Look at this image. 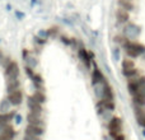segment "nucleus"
<instances>
[{
    "instance_id": "393cba45",
    "label": "nucleus",
    "mask_w": 145,
    "mask_h": 140,
    "mask_svg": "<svg viewBox=\"0 0 145 140\" xmlns=\"http://www.w3.org/2000/svg\"><path fill=\"white\" fill-rule=\"evenodd\" d=\"M101 105L103 106V108L105 110H108V111H115L116 110V103L115 101H103V99H99Z\"/></svg>"
},
{
    "instance_id": "b1692460",
    "label": "nucleus",
    "mask_w": 145,
    "mask_h": 140,
    "mask_svg": "<svg viewBox=\"0 0 145 140\" xmlns=\"http://www.w3.org/2000/svg\"><path fill=\"white\" fill-rule=\"evenodd\" d=\"M118 7L126 9L127 12L134 10V3L131 0H118Z\"/></svg>"
},
{
    "instance_id": "aec40b11",
    "label": "nucleus",
    "mask_w": 145,
    "mask_h": 140,
    "mask_svg": "<svg viewBox=\"0 0 145 140\" xmlns=\"http://www.w3.org/2000/svg\"><path fill=\"white\" fill-rule=\"evenodd\" d=\"M127 90H129V93H130L131 97L139 93V85H138V82H136V79L129 80V82H127Z\"/></svg>"
},
{
    "instance_id": "4468645a",
    "label": "nucleus",
    "mask_w": 145,
    "mask_h": 140,
    "mask_svg": "<svg viewBox=\"0 0 145 140\" xmlns=\"http://www.w3.org/2000/svg\"><path fill=\"white\" fill-rule=\"evenodd\" d=\"M0 135L4 136V138H7V139L14 140L15 136H17V130L14 129V126H13L12 124H9V125L4 126V128L0 130Z\"/></svg>"
},
{
    "instance_id": "58836bf2",
    "label": "nucleus",
    "mask_w": 145,
    "mask_h": 140,
    "mask_svg": "<svg viewBox=\"0 0 145 140\" xmlns=\"http://www.w3.org/2000/svg\"><path fill=\"white\" fill-rule=\"evenodd\" d=\"M141 133H143V136L145 138V129H143V131H141Z\"/></svg>"
},
{
    "instance_id": "2eb2a0df",
    "label": "nucleus",
    "mask_w": 145,
    "mask_h": 140,
    "mask_svg": "<svg viewBox=\"0 0 145 140\" xmlns=\"http://www.w3.org/2000/svg\"><path fill=\"white\" fill-rule=\"evenodd\" d=\"M103 101H115V93H113V88L110 85L108 80L105 82V88H103Z\"/></svg>"
},
{
    "instance_id": "dca6fc26",
    "label": "nucleus",
    "mask_w": 145,
    "mask_h": 140,
    "mask_svg": "<svg viewBox=\"0 0 145 140\" xmlns=\"http://www.w3.org/2000/svg\"><path fill=\"white\" fill-rule=\"evenodd\" d=\"M31 80H32V84L35 87V90H45V88H43V78L40 73L36 71L35 75L31 78Z\"/></svg>"
},
{
    "instance_id": "20e7f679",
    "label": "nucleus",
    "mask_w": 145,
    "mask_h": 140,
    "mask_svg": "<svg viewBox=\"0 0 145 140\" xmlns=\"http://www.w3.org/2000/svg\"><path fill=\"white\" fill-rule=\"evenodd\" d=\"M46 126L42 125H29L27 124L24 129V135H31V136H37V138H42L45 135Z\"/></svg>"
},
{
    "instance_id": "9d476101",
    "label": "nucleus",
    "mask_w": 145,
    "mask_h": 140,
    "mask_svg": "<svg viewBox=\"0 0 145 140\" xmlns=\"http://www.w3.org/2000/svg\"><path fill=\"white\" fill-rule=\"evenodd\" d=\"M133 108H134V116H135L136 121H138V125L145 129V108L139 107V106H133Z\"/></svg>"
},
{
    "instance_id": "0eeeda50",
    "label": "nucleus",
    "mask_w": 145,
    "mask_h": 140,
    "mask_svg": "<svg viewBox=\"0 0 145 140\" xmlns=\"http://www.w3.org/2000/svg\"><path fill=\"white\" fill-rule=\"evenodd\" d=\"M92 64H93V66H94V69H93V71H92L90 79H92V85H95V84H98V83H102L103 80L106 79V77L102 73V70L97 66V64H95L94 60L92 61Z\"/></svg>"
},
{
    "instance_id": "a211bd4d",
    "label": "nucleus",
    "mask_w": 145,
    "mask_h": 140,
    "mask_svg": "<svg viewBox=\"0 0 145 140\" xmlns=\"http://www.w3.org/2000/svg\"><path fill=\"white\" fill-rule=\"evenodd\" d=\"M122 75L127 80H133V79H138L141 74L139 71V69L134 68V69H129V70H122Z\"/></svg>"
},
{
    "instance_id": "f704fd0d",
    "label": "nucleus",
    "mask_w": 145,
    "mask_h": 140,
    "mask_svg": "<svg viewBox=\"0 0 145 140\" xmlns=\"http://www.w3.org/2000/svg\"><path fill=\"white\" fill-rule=\"evenodd\" d=\"M31 55V52H29V50H27V48H24V50L22 51V58H23V60H27V58Z\"/></svg>"
},
{
    "instance_id": "f03ea898",
    "label": "nucleus",
    "mask_w": 145,
    "mask_h": 140,
    "mask_svg": "<svg viewBox=\"0 0 145 140\" xmlns=\"http://www.w3.org/2000/svg\"><path fill=\"white\" fill-rule=\"evenodd\" d=\"M1 65L4 68L5 82L20 78V69L17 61H13L10 58H4V60L1 61Z\"/></svg>"
},
{
    "instance_id": "39448f33",
    "label": "nucleus",
    "mask_w": 145,
    "mask_h": 140,
    "mask_svg": "<svg viewBox=\"0 0 145 140\" xmlns=\"http://www.w3.org/2000/svg\"><path fill=\"white\" fill-rule=\"evenodd\" d=\"M7 98H8V101L10 102V105H12L13 107H18V106H20L23 103V99H24V94H23L22 88L14 90V92L8 93Z\"/></svg>"
},
{
    "instance_id": "ddd939ff",
    "label": "nucleus",
    "mask_w": 145,
    "mask_h": 140,
    "mask_svg": "<svg viewBox=\"0 0 145 140\" xmlns=\"http://www.w3.org/2000/svg\"><path fill=\"white\" fill-rule=\"evenodd\" d=\"M15 113L17 112H14V111H9V112H4V113L0 112V130H1L4 126L12 124V121L14 120Z\"/></svg>"
},
{
    "instance_id": "c85d7f7f",
    "label": "nucleus",
    "mask_w": 145,
    "mask_h": 140,
    "mask_svg": "<svg viewBox=\"0 0 145 140\" xmlns=\"http://www.w3.org/2000/svg\"><path fill=\"white\" fill-rule=\"evenodd\" d=\"M24 71H25V74H27V77L29 78V79L33 77V75H35V73H36L35 69L29 68V66H27V65H25V68H24Z\"/></svg>"
},
{
    "instance_id": "e433bc0d",
    "label": "nucleus",
    "mask_w": 145,
    "mask_h": 140,
    "mask_svg": "<svg viewBox=\"0 0 145 140\" xmlns=\"http://www.w3.org/2000/svg\"><path fill=\"white\" fill-rule=\"evenodd\" d=\"M4 58H5V55H4V54H3V51L0 50V64H1V61L4 60Z\"/></svg>"
},
{
    "instance_id": "f257e3e1",
    "label": "nucleus",
    "mask_w": 145,
    "mask_h": 140,
    "mask_svg": "<svg viewBox=\"0 0 145 140\" xmlns=\"http://www.w3.org/2000/svg\"><path fill=\"white\" fill-rule=\"evenodd\" d=\"M120 46L125 50L126 56L130 59H138L139 56H141L145 54V46L143 43L133 41V40H130V38L125 37V36H123Z\"/></svg>"
},
{
    "instance_id": "2f4dec72",
    "label": "nucleus",
    "mask_w": 145,
    "mask_h": 140,
    "mask_svg": "<svg viewBox=\"0 0 145 140\" xmlns=\"http://www.w3.org/2000/svg\"><path fill=\"white\" fill-rule=\"evenodd\" d=\"M113 58H115V60H120V48L118 47H115L113 48Z\"/></svg>"
},
{
    "instance_id": "5701e85b",
    "label": "nucleus",
    "mask_w": 145,
    "mask_h": 140,
    "mask_svg": "<svg viewBox=\"0 0 145 140\" xmlns=\"http://www.w3.org/2000/svg\"><path fill=\"white\" fill-rule=\"evenodd\" d=\"M122 70H129V69H134L136 68L135 66V61H134V59H130V58H125L122 60Z\"/></svg>"
},
{
    "instance_id": "6e6552de",
    "label": "nucleus",
    "mask_w": 145,
    "mask_h": 140,
    "mask_svg": "<svg viewBox=\"0 0 145 140\" xmlns=\"http://www.w3.org/2000/svg\"><path fill=\"white\" fill-rule=\"evenodd\" d=\"M25 120H27V124H29V125H42V126H45V117H43L42 113L28 112Z\"/></svg>"
},
{
    "instance_id": "72a5a7b5",
    "label": "nucleus",
    "mask_w": 145,
    "mask_h": 140,
    "mask_svg": "<svg viewBox=\"0 0 145 140\" xmlns=\"http://www.w3.org/2000/svg\"><path fill=\"white\" fill-rule=\"evenodd\" d=\"M22 140H42V138H37V136H31V135H24Z\"/></svg>"
},
{
    "instance_id": "423d86ee",
    "label": "nucleus",
    "mask_w": 145,
    "mask_h": 140,
    "mask_svg": "<svg viewBox=\"0 0 145 140\" xmlns=\"http://www.w3.org/2000/svg\"><path fill=\"white\" fill-rule=\"evenodd\" d=\"M27 107H28V110H29L28 112L42 113V115H43V112H45V110H43V105H41L40 102H37L32 96H29V97L27 98Z\"/></svg>"
},
{
    "instance_id": "f8f14e48",
    "label": "nucleus",
    "mask_w": 145,
    "mask_h": 140,
    "mask_svg": "<svg viewBox=\"0 0 145 140\" xmlns=\"http://www.w3.org/2000/svg\"><path fill=\"white\" fill-rule=\"evenodd\" d=\"M116 19H117V22L120 23V24H126V23H129V20H130V12H127L126 9L118 7L117 10H116Z\"/></svg>"
},
{
    "instance_id": "9b49d317",
    "label": "nucleus",
    "mask_w": 145,
    "mask_h": 140,
    "mask_svg": "<svg viewBox=\"0 0 145 140\" xmlns=\"http://www.w3.org/2000/svg\"><path fill=\"white\" fill-rule=\"evenodd\" d=\"M139 33H140V29H139L138 26L126 23L125 31H123V36H125V37L130 38V40H134V38H136V36H139Z\"/></svg>"
},
{
    "instance_id": "7c9ffc66",
    "label": "nucleus",
    "mask_w": 145,
    "mask_h": 140,
    "mask_svg": "<svg viewBox=\"0 0 145 140\" xmlns=\"http://www.w3.org/2000/svg\"><path fill=\"white\" fill-rule=\"evenodd\" d=\"M46 41L47 40H45V38H41V37H35V42H36V45H40V46H42V45H45L46 43Z\"/></svg>"
},
{
    "instance_id": "cd10ccee",
    "label": "nucleus",
    "mask_w": 145,
    "mask_h": 140,
    "mask_svg": "<svg viewBox=\"0 0 145 140\" xmlns=\"http://www.w3.org/2000/svg\"><path fill=\"white\" fill-rule=\"evenodd\" d=\"M59 33H60V28L59 27H51L47 29V36L48 38L50 37H57Z\"/></svg>"
},
{
    "instance_id": "a878e982",
    "label": "nucleus",
    "mask_w": 145,
    "mask_h": 140,
    "mask_svg": "<svg viewBox=\"0 0 145 140\" xmlns=\"http://www.w3.org/2000/svg\"><path fill=\"white\" fill-rule=\"evenodd\" d=\"M10 107H12V105H10V102L8 101L7 97H5L4 99L0 101V112H1V113L9 112V111H10Z\"/></svg>"
},
{
    "instance_id": "f3484780",
    "label": "nucleus",
    "mask_w": 145,
    "mask_h": 140,
    "mask_svg": "<svg viewBox=\"0 0 145 140\" xmlns=\"http://www.w3.org/2000/svg\"><path fill=\"white\" fill-rule=\"evenodd\" d=\"M7 93H10V92H14V90L17 89H20V85H22V83H20V78H18V79H13V80H7Z\"/></svg>"
},
{
    "instance_id": "412c9836",
    "label": "nucleus",
    "mask_w": 145,
    "mask_h": 140,
    "mask_svg": "<svg viewBox=\"0 0 145 140\" xmlns=\"http://www.w3.org/2000/svg\"><path fill=\"white\" fill-rule=\"evenodd\" d=\"M131 98H133V106H139V107L145 108V96L138 93V94L133 96Z\"/></svg>"
},
{
    "instance_id": "bb28decb",
    "label": "nucleus",
    "mask_w": 145,
    "mask_h": 140,
    "mask_svg": "<svg viewBox=\"0 0 145 140\" xmlns=\"http://www.w3.org/2000/svg\"><path fill=\"white\" fill-rule=\"evenodd\" d=\"M24 61H25V65L29 66V68H32V69H36V68H37V65H38L37 58H36V56H33L32 54H31V55L27 58V60H24Z\"/></svg>"
},
{
    "instance_id": "7ed1b4c3",
    "label": "nucleus",
    "mask_w": 145,
    "mask_h": 140,
    "mask_svg": "<svg viewBox=\"0 0 145 140\" xmlns=\"http://www.w3.org/2000/svg\"><path fill=\"white\" fill-rule=\"evenodd\" d=\"M106 126H107V131H108V136L111 139H113L117 134L122 133V129H123V125H122V118L118 117V116H115L113 115L112 117L110 118L108 122H106Z\"/></svg>"
},
{
    "instance_id": "4be33fe9",
    "label": "nucleus",
    "mask_w": 145,
    "mask_h": 140,
    "mask_svg": "<svg viewBox=\"0 0 145 140\" xmlns=\"http://www.w3.org/2000/svg\"><path fill=\"white\" fill-rule=\"evenodd\" d=\"M32 97L35 98L37 102H40L41 105H45V103H46V99H47L45 90H35V93L32 94Z\"/></svg>"
},
{
    "instance_id": "c9c22d12",
    "label": "nucleus",
    "mask_w": 145,
    "mask_h": 140,
    "mask_svg": "<svg viewBox=\"0 0 145 140\" xmlns=\"http://www.w3.org/2000/svg\"><path fill=\"white\" fill-rule=\"evenodd\" d=\"M14 118H15V122H17V124H20V122H22V116H20V115H17V113H15Z\"/></svg>"
},
{
    "instance_id": "c756f323",
    "label": "nucleus",
    "mask_w": 145,
    "mask_h": 140,
    "mask_svg": "<svg viewBox=\"0 0 145 140\" xmlns=\"http://www.w3.org/2000/svg\"><path fill=\"white\" fill-rule=\"evenodd\" d=\"M60 41L66 46H70L71 45V38L66 37V36H60Z\"/></svg>"
},
{
    "instance_id": "4c0bfd02",
    "label": "nucleus",
    "mask_w": 145,
    "mask_h": 140,
    "mask_svg": "<svg viewBox=\"0 0 145 140\" xmlns=\"http://www.w3.org/2000/svg\"><path fill=\"white\" fill-rule=\"evenodd\" d=\"M103 140H112V139H111V138H110V136H108V135H107V136H105V138H103Z\"/></svg>"
},
{
    "instance_id": "1a4fd4ad",
    "label": "nucleus",
    "mask_w": 145,
    "mask_h": 140,
    "mask_svg": "<svg viewBox=\"0 0 145 140\" xmlns=\"http://www.w3.org/2000/svg\"><path fill=\"white\" fill-rule=\"evenodd\" d=\"M78 56H79V59H80V61H82L83 64H84V66L85 68H88L89 69L90 68V65H92V59H90V55H89V51L88 50H85L84 47H79L78 48Z\"/></svg>"
},
{
    "instance_id": "6ab92c4d",
    "label": "nucleus",
    "mask_w": 145,
    "mask_h": 140,
    "mask_svg": "<svg viewBox=\"0 0 145 140\" xmlns=\"http://www.w3.org/2000/svg\"><path fill=\"white\" fill-rule=\"evenodd\" d=\"M106 80H108L107 78H106L105 80H103L102 83H98V84L95 85H92L93 87V93H94V96L97 97V99H102V96H103V88H105V82Z\"/></svg>"
},
{
    "instance_id": "473e14b6",
    "label": "nucleus",
    "mask_w": 145,
    "mask_h": 140,
    "mask_svg": "<svg viewBox=\"0 0 145 140\" xmlns=\"http://www.w3.org/2000/svg\"><path fill=\"white\" fill-rule=\"evenodd\" d=\"M112 140H126V135L123 133H120V134H117Z\"/></svg>"
}]
</instances>
